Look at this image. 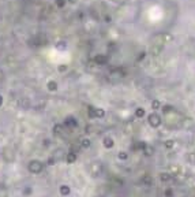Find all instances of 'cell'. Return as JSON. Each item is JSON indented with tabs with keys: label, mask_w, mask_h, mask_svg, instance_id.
Listing matches in <instances>:
<instances>
[{
	"label": "cell",
	"mask_w": 195,
	"mask_h": 197,
	"mask_svg": "<svg viewBox=\"0 0 195 197\" xmlns=\"http://www.w3.org/2000/svg\"><path fill=\"white\" fill-rule=\"evenodd\" d=\"M1 77H3V73H1V70H0V78H1Z\"/></svg>",
	"instance_id": "cell-25"
},
{
	"label": "cell",
	"mask_w": 195,
	"mask_h": 197,
	"mask_svg": "<svg viewBox=\"0 0 195 197\" xmlns=\"http://www.w3.org/2000/svg\"><path fill=\"white\" fill-rule=\"evenodd\" d=\"M149 123H150V126H153V127H158V126L161 125V118H160V115H157V114H150V115H149Z\"/></svg>",
	"instance_id": "cell-1"
},
{
	"label": "cell",
	"mask_w": 195,
	"mask_h": 197,
	"mask_svg": "<svg viewBox=\"0 0 195 197\" xmlns=\"http://www.w3.org/2000/svg\"><path fill=\"white\" fill-rule=\"evenodd\" d=\"M1 104H3V97L0 96V105H1Z\"/></svg>",
	"instance_id": "cell-24"
},
{
	"label": "cell",
	"mask_w": 195,
	"mask_h": 197,
	"mask_svg": "<svg viewBox=\"0 0 195 197\" xmlns=\"http://www.w3.org/2000/svg\"><path fill=\"white\" fill-rule=\"evenodd\" d=\"M83 147H89V140H85L83 141Z\"/></svg>",
	"instance_id": "cell-21"
},
{
	"label": "cell",
	"mask_w": 195,
	"mask_h": 197,
	"mask_svg": "<svg viewBox=\"0 0 195 197\" xmlns=\"http://www.w3.org/2000/svg\"><path fill=\"white\" fill-rule=\"evenodd\" d=\"M162 111H164L165 114H167V112H171V111H173V107H171V105H165Z\"/></svg>",
	"instance_id": "cell-16"
},
{
	"label": "cell",
	"mask_w": 195,
	"mask_h": 197,
	"mask_svg": "<svg viewBox=\"0 0 195 197\" xmlns=\"http://www.w3.org/2000/svg\"><path fill=\"white\" fill-rule=\"evenodd\" d=\"M93 60L97 63V64L102 66V64H106V62H108V56H106V55H102V54H98V55L94 56Z\"/></svg>",
	"instance_id": "cell-3"
},
{
	"label": "cell",
	"mask_w": 195,
	"mask_h": 197,
	"mask_svg": "<svg viewBox=\"0 0 195 197\" xmlns=\"http://www.w3.org/2000/svg\"><path fill=\"white\" fill-rule=\"evenodd\" d=\"M172 194H173V193H172V190H171V189H168V190L165 192V196H167V197H171Z\"/></svg>",
	"instance_id": "cell-20"
},
{
	"label": "cell",
	"mask_w": 195,
	"mask_h": 197,
	"mask_svg": "<svg viewBox=\"0 0 195 197\" xmlns=\"http://www.w3.org/2000/svg\"><path fill=\"white\" fill-rule=\"evenodd\" d=\"M67 1H68V3H71V4H75L78 0H67Z\"/></svg>",
	"instance_id": "cell-22"
},
{
	"label": "cell",
	"mask_w": 195,
	"mask_h": 197,
	"mask_svg": "<svg viewBox=\"0 0 195 197\" xmlns=\"http://www.w3.org/2000/svg\"><path fill=\"white\" fill-rule=\"evenodd\" d=\"M104 145L109 148V147H112V145H113V143H112L111 138H105V140H104Z\"/></svg>",
	"instance_id": "cell-12"
},
{
	"label": "cell",
	"mask_w": 195,
	"mask_h": 197,
	"mask_svg": "<svg viewBox=\"0 0 195 197\" xmlns=\"http://www.w3.org/2000/svg\"><path fill=\"white\" fill-rule=\"evenodd\" d=\"M162 47L164 45L162 44H158V43H153V45H151V48H150V54L151 55H158L161 51H162Z\"/></svg>",
	"instance_id": "cell-4"
},
{
	"label": "cell",
	"mask_w": 195,
	"mask_h": 197,
	"mask_svg": "<svg viewBox=\"0 0 195 197\" xmlns=\"http://www.w3.org/2000/svg\"><path fill=\"white\" fill-rule=\"evenodd\" d=\"M66 3H67V0H55V4H56L58 8H63L66 6Z\"/></svg>",
	"instance_id": "cell-6"
},
{
	"label": "cell",
	"mask_w": 195,
	"mask_h": 197,
	"mask_svg": "<svg viewBox=\"0 0 195 197\" xmlns=\"http://www.w3.org/2000/svg\"><path fill=\"white\" fill-rule=\"evenodd\" d=\"M160 178L162 179V181H169V179H171V175L167 174V173H162V174L160 175Z\"/></svg>",
	"instance_id": "cell-11"
},
{
	"label": "cell",
	"mask_w": 195,
	"mask_h": 197,
	"mask_svg": "<svg viewBox=\"0 0 195 197\" xmlns=\"http://www.w3.org/2000/svg\"><path fill=\"white\" fill-rule=\"evenodd\" d=\"M75 159H76V156L74 155V153H68V156H67V161H68V163H72V161H75Z\"/></svg>",
	"instance_id": "cell-9"
},
{
	"label": "cell",
	"mask_w": 195,
	"mask_h": 197,
	"mask_svg": "<svg viewBox=\"0 0 195 197\" xmlns=\"http://www.w3.org/2000/svg\"><path fill=\"white\" fill-rule=\"evenodd\" d=\"M60 193H62V194H64V196H66V194H68V193H70V189H68V186H62V188H60Z\"/></svg>",
	"instance_id": "cell-10"
},
{
	"label": "cell",
	"mask_w": 195,
	"mask_h": 197,
	"mask_svg": "<svg viewBox=\"0 0 195 197\" xmlns=\"http://www.w3.org/2000/svg\"><path fill=\"white\" fill-rule=\"evenodd\" d=\"M48 89L52 90V92H55V90L58 89V84H56L55 81H49L48 82Z\"/></svg>",
	"instance_id": "cell-5"
},
{
	"label": "cell",
	"mask_w": 195,
	"mask_h": 197,
	"mask_svg": "<svg viewBox=\"0 0 195 197\" xmlns=\"http://www.w3.org/2000/svg\"><path fill=\"white\" fill-rule=\"evenodd\" d=\"M135 115H137L138 118H142L143 115H145V110H143V108H138L137 112H135Z\"/></svg>",
	"instance_id": "cell-8"
},
{
	"label": "cell",
	"mask_w": 195,
	"mask_h": 197,
	"mask_svg": "<svg viewBox=\"0 0 195 197\" xmlns=\"http://www.w3.org/2000/svg\"><path fill=\"white\" fill-rule=\"evenodd\" d=\"M105 21L106 22H111V17H105Z\"/></svg>",
	"instance_id": "cell-23"
},
{
	"label": "cell",
	"mask_w": 195,
	"mask_h": 197,
	"mask_svg": "<svg viewBox=\"0 0 195 197\" xmlns=\"http://www.w3.org/2000/svg\"><path fill=\"white\" fill-rule=\"evenodd\" d=\"M105 115V112L102 111L101 108H98V110H96V117H104Z\"/></svg>",
	"instance_id": "cell-14"
},
{
	"label": "cell",
	"mask_w": 195,
	"mask_h": 197,
	"mask_svg": "<svg viewBox=\"0 0 195 197\" xmlns=\"http://www.w3.org/2000/svg\"><path fill=\"white\" fill-rule=\"evenodd\" d=\"M67 45H66V43H59V45H58V48L59 49H64Z\"/></svg>",
	"instance_id": "cell-18"
},
{
	"label": "cell",
	"mask_w": 195,
	"mask_h": 197,
	"mask_svg": "<svg viewBox=\"0 0 195 197\" xmlns=\"http://www.w3.org/2000/svg\"><path fill=\"white\" fill-rule=\"evenodd\" d=\"M151 107H153V110H158V108L161 107V103H160L158 100H153V103H151Z\"/></svg>",
	"instance_id": "cell-7"
},
{
	"label": "cell",
	"mask_w": 195,
	"mask_h": 197,
	"mask_svg": "<svg viewBox=\"0 0 195 197\" xmlns=\"http://www.w3.org/2000/svg\"><path fill=\"white\" fill-rule=\"evenodd\" d=\"M119 157L124 160V159H127V157H128V155H127L126 152H120V153H119Z\"/></svg>",
	"instance_id": "cell-17"
},
{
	"label": "cell",
	"mask_w": 195,
	"mask_h": 197,
	"mask_svg": "<svg viewBox=\"0 0 195 197\" xmlns=\"http://www.w3.org/2000/svg\"><path fill=\"white\" fill-rule=\"evenodd\" d=\"M145 56H146V52H141V54L137 56V62H141V60L145 58Z\"/></svg>",
	"instance_id": "cell-15"
},
{
	"label": "cell",
	"mask_w": 195,
	"mask_h": 197,
	"mask_svg": "<svg viewBox=\"0 0 195 197\" xmlns=\"http://www.w3.org/2000/svg\"><path fill=\"white\" fill-rule=\"evenodd\" d=\"M29 170L31 171V173H34V174H37V173H40L41 170H42V164H41L40 161H37V160H33L29 164Z\"/></svg>",
	"instance_id": "cell-2"
},
{
	"label": "cell",
	"mask_w": 195,
	"mask_h": 197,
	"mask_svg": "<svg viewBox=\"0 0 195 197\" xmlns=\"http://www.w3.org/2000/svg\"><path fill=\"white\" fill-rule=\"evenodd\" d=\"M165 147H167V148H172L173 147V141H171V140H169V141H167Z\"/></svg>",
	"instance_id": "cell-19"
},
{
	"label": "cell",
	"mask_w": 195,
	"mask_h": 197,
	"mask_svg": "<svg viewBox=\"0 0 195 197\" xmlns=\"http://www.w3.org/2000/svg\"><path fill=\"white\" fill-rule=\"evenodd\" d=\"M58 70H59V73H64V71H67V64H60L58 67Z\"/></svg>",
	"instance_id": "cell-13"
}]
</instances>
